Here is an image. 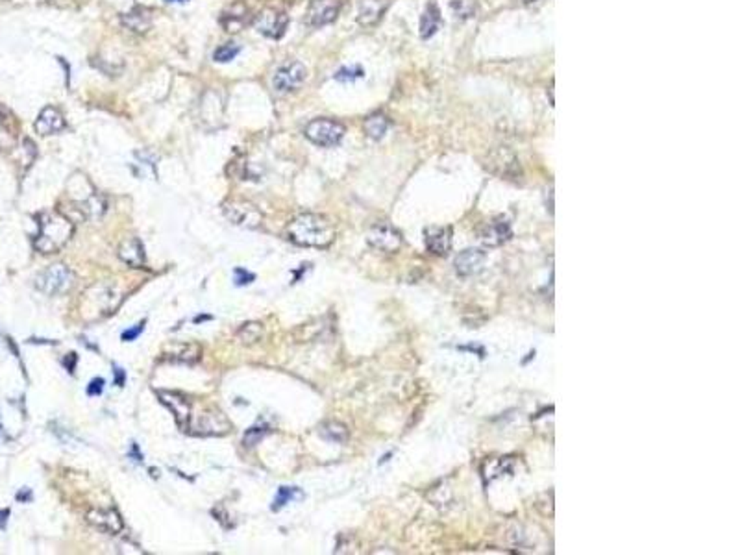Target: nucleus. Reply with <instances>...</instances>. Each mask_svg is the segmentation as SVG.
Wrapping results in <instances>:
<instances>
[{
    "mask_svg": "<svg viewBox=\"0 0 740 555\" xmlns=\"http://www.w3.org/2000/svg\"><path fill=\"white\" fill-rule=\"evenodd\" d=\"M287 235L298 246L326 248L334 243L335 228L326 217L316 213H302L289 224Z\"/></svg>",
    "mask_w": 740,
    "mask_h": 555,
    "instance_id": "nucleus-2",
    "label": "nucleus"
},
{
    "mask_svg": "<svg viewBox=\"0 0 740 555\" xmlns=\"http://www.w3.org/2000/svg\"><path fill=\"white\" fill-rule=\"evenodd\" d=\"M114 374H115V383H117L119 387L125 385V372H123V368L115 367L114 368Z\"/></svg>",
    "mask_w": 740,
    "mask_h": 555,
    "instance_id": "nucleus-35",
    "label": "nucleus"
},
{
    "mask_svg": "<svg viewBox=\"0 0 740 555\" xmlns=\"http://www.w3.org/2000/svg\"><path fill=\"white\" fill-rule=\"evenodd\" d=\"M289 24V15L282 10L276 8H265L263 12L255 17L254 26L260 34L271 37V39H280L285 34Z\"/></svg>",
    "mask_w": 740,
    "mask_h": 555,
    "instance_id": "nucleus-7",
    "label": "nucleus"
},
{
    "mask_svg": "<svg viewBox=\"0 0 740 555\" xmlns=\"http://www.w3.org/2000/svg\"><path fill=\"white\" fill-rule=\"evenodd\" d=\"M485 263V254L480 250H464L455 257V271L461 276H470L481 271V266Z\"/></svg>",
    "mask_w": 740,
    "mask_h": 555,
    "instance_id": "nucleus-18",
    "label": "nucleus"
},
{
    "mask_svg": "<svg viewBox=\"0 0 740 555\" xmlns=\"http://www.w3.org/2000/svg\"><path fill=\"white\" fill-rule=\"evenodd\" d=\"M102 391H104V380H102V378H95V380L89 383V387H87V394H89V397H98V394H102Z\"/></svg>",
    "mask_w": 740,
    "mask_h": 555,
    "instance_id": "nucleus-33",
    "label": "nucleus"
},
{
    "mask_svg": "<svg viewBox=\"0 0 740 555\" xmlns=\"http://www.w3.org/2000/svg\"><path fill=\"white\" fill-rule=\"evenodd\" d=\"M389 130V120L385 119L383 115H374L370 119L365 120V131L370 139H376L379 141L381 137H385Z\"/></svg>",
    "mask_w": 740,
    "mask_h": 555,
    "instance_id": "nucleus-22",
    "label": "nucleus"
},
{
    "mask_svg": "<svg viewBox=\"0 0 740 555\" xmlns=\"http://www.w3.org/2000/svg\"><path fill=\"white\" fill-rule=\"evenodd\" d=\"M74 285V272L63 263L46 266L45 271L39 272L35 278V287L48 296L63 295L67 291L73 289Z\"/></svg>",
    "mask_w": 740,
    "mask_h": 555,
    "instance_id": "nucleus-4",
    "label": "nucleus"
},
{
    "mask_svg": "<svg viewBox=\"0 0 740 555\" xmlns=\"http://www.w3.org/2000/svg\"><path fill=\"white\" fill-rule=\"evenodd\" d=\"M163 359H169L172 363H197L202 356V348L197 345V343H176V345L169 346L167 350L161 354Z\"/></svg>",
    "mask_w": 740,
    "mask_h": 555,
    "instance_id": "nucleus-13",
    "label": "nucleus"
},
{
    "mask_svg": "<svg viewBox=\"0 0 740 555\" xmlns=\"http://www.w3.org/2000/svg\"><path fill=\"white\" fill-rule=\"evenodd\" d=\"M35 131L39 136H54V134H60L67 128V122H65V117L62 115V111L54 106H46V108L41 109L39 117L35 120Z\"/></svg>",
    "mask_w": 740,
    "mask_h": 555,
    "instance_id": "nucleus-11",
    "label": "nucleus"
},
{
    "mask_svg": "<svg viewBox=\"0 0 740 555\" xmlns=\"http://www.w3.org/2000/svg\"><path fill=\"white\" fill-rule=\"evenodd\" d=\"M130 455H134V457H136V459H134V461H137V463H139V461H141V459H143V455H141V453H139V450H137V444H132V452H130Z\"/></svg>",
    "mask_w": 740,
    "mask_h": 555,
    "instance_id": "nucleus-38",
    "label": "nucleus"
},
{
    "mask_svg": "<svg viewBox=\"0 0 740 555\" xmlns=\"http://www.w3.org/2000/svg\"><path fill=\"white\" fill-rule=\"evenodd\" d=\"M158 397L169 408L178 428L187 435L222 437L232 430V422L226 415L211 403L172 391H159Z\"/></svg>",
    "mask_w": 740,
    "mask_h": 555,
    "instance_id": "nucleus-1",
    "label": "nucleus"
},
{
    "mask_svg": "<svg viewBox=\"0 0 740 555\" xmlns=\"http://www.w3.org/2000/svg\"><path fill=\"white\" fill-rule=\"evenodd\" d=\"M120 21L134 34H147L148 30L152 28V13L148 8L143 6H136L132 12L125 13Z\"/></svg>",
    "mask_w": 740,
    "mask_h": 555,
    "instance_id": "nucleus-14",
    "label": "nucleus"
},
{
    "mask_svg": "<svg viewBox=\"0 0 740 555\" xmlns=\"http://www.w3.org/2000/svg\"><path fill=\"white\" fill-rule=\"evenodd\" d=\"M85 520L89 522L91 526H95L96 529L109 533V535H117L125 527L123 518L115 509H89L85 513Z\"/></svg>",
    "mask_w": 740,
    "mask_h": 555,
    "instance_id": "nucleus-10",
    "label": "nucleus"
},
{
    "mask_svg": "<svg viewBox=\"0 0 740 555\" xmlns=\"http://www.w3.org/2000/svg\"><path fill=\"white\" fill-rule=\"evenodd\" d=\"M8 518H10V509L0 511V529H4V527H6Z\"/></svg>",
    "mask_w": 740,
    "mask_h": 555,
    "instance_id": "nucleus-37",
    "label": "nucleus"
},
{
    "mask_svg": "<svg viewBox=\"0 0 740 555\" xmlns=\"http://www.w3.org/2000/svg\"><path fill=\"white\" fill-rule=\"evenodd\" d=\"M117 254L126 265L134 266V269H141L145 265V248H143L141 241L137 237H128L120 243Z\"/></svg>",
    "mask_w": 740,
    "mask_h": 555,
    "instance_id": "nucleus-16",
    "label": "nucleus"
},
{
    "mask_svg": "<svg viewBox=\"0 0 740 555\" xmlns=\"http://www.w3.org/2000/svg\"><path fill=\"white\" fill-rule=\"evenodd\" d=\"M509 237H511V224L507 222V219L500 217L496 221L489 222V226L485 228V232L481 235V241L487 246H498V244L505 243Z\"/></svg>",
    "mask_w": 740,
    "mask_h": 555,
    "instance_id": "nucleus-19",
    "label": "nucleus"
},
{
    "mask_svg": "<svg viewBox=\"0 0 740 555\" xmlns=\"http://www.w3.org/2000/svg\"><path fill=\"white\" fill-rule=\"evenodd\" d=\"M233 274H235V285H239V287L252 284V282L255 280V276L252 274V272L244 271V269H241V266H237V269L233 271Z\"/></svg>",
    "mask_w": 740,
    "mask_h": 555,
    "instance_id": "nucleus-30",
    "label": "nucleus"
},
{
    "mask_svg": "<svg viewBox=\"0 0 740 555\" xmlns=\"http://www.w3.org/2000/svg\"><path fill=\"white\" fill-rule=\"evenodd\" d=\"M13 147H15V139L6 126L0 122V150H10Z\"/></svg>",
    "mask_w": 740,
    "mask_h": 555,
    "instance_id": "nucleus-29",
    "label": "nucleus"
},
{
    "mask_svg": "<svg viewBox=\"0 0 740 555\" xmlns=\"http://www.w3.org/2000/svg\"><path fill=\"white\" fill-rule=\"evenodd\" d=\"M439 24H441V12H439L435 2H431L426 8V12L422 13V19H420V35H422V39H428V37L435 34L439 30Z\"/></svg>",
    "mask_w": 740,
    "mask_h": 555,
    "instance_id": "nucleus-21",
    "label": "nucleus"
},
{
    "mask_svg": "<svg viewBox=\"0 0 740 555\" xmlns=\"http://www.w3.org/2000/svg\"><path fill=\"white\" fill-rule=\"evenodd\" d=\"M361 69H341L339 73L335 74V78L341 80V82H345V80H354V78H359L361 76Z\"/></svg>",
    "mask_w": 740,
    "mask_h": 555,
    "instance_id": "nucleus-32",
    "label": "nucleus"
},
{
    "mask_svg": "<svg viewBox=\"0 0 740 555\" xmlns=\"http://www.w3.org/2000/svg\"><path fill=\"white\" fill-rule=\"evenodd\" d=\"M426 246L435 255H446L452 248V230L450 228H431L426 232Z\"/></svg>",
    "mask_w": 740,
    "mask_h": 555,
    "instance_id": "nucleus-15",
    "label": "nucleus"
},
{
    "mask_svg": "<svg viewBox=\"0 0 740 555\" xmlns=\"http://www.w3.org/2000/svg\"><path fill=\"white\" fill-rule=\"evenodd\" d=\"M296 498H302V493H300L296 487H280L276 493V498H274V504H272V511H280L282 507L293 502Z\"/></svg>",
    "mask_w": 740,
    "mask_h": 555,
    "instance_id": "nucleus-25",
    "label": "nucleus"
},
{
    "mask_svg": "<svg viewBox=\"0 0 740 555\" xmlns=\"http://www.w3.org/2000/svg\"><path fill=\"white\" fill-rule=\"evenodd\" d=\"M385 10H387L385 0H361L359 2L357 21L363 26H374V24L379 23V19L383 17Z\"/></svg>",
    "mask_w": 740,
    "mask_h": 555,
    "instance_id": "nucleus-17",
    "label": "nucleus"
},
{
    "mask_svg": "<svg viewBox=\"0 0 740 555\" xmlns=\"http://www.w3.org/2000/svg\"><path fill=\"white\" fill-rule=\"evenodd\" d=\"M0 437H2V426H0Z\"/></svg>",
    "mask_w": 740,
    "mask_h": 555,
    "instance_id": "nucleus-42",
    "label": "nucleus"
},
{
    "mask_svg": "<svg viewBox=\"0 0 740 555\" xmlns=\"http://www.w3.org/2000/svg\"><path fill=\"white\" fill-rule=\"evenodd\" d=\"M524 4H527V6H532V4H539V2H543V0H522Z\"/></svg>",
    "mask_w": 740,
    "mask_h": 555,
    "instance_id": "nucleus-40",
    "label": "nucleus"
},
{
    "mask_svg": "<svg viewBox=\"0 0 740 555\" xmlns=\"http://www.w3.org/2000/svg\"><path fill=\"white\" fill-rule=\"evenodd\" d=\"M204 320H211V317L209 315H198V317H195V322H204Z\"/></svg>",
    "mask_w": 740,
    "mask_h": 555,
    "instance_id": "nucleus-39",
    "label": "nucleus"
},
{
    "mask_svg": "<svg viewBox=\"0 0 740 555\" xmlns=\"http://www.w3.org/2000/svg\"><path fill=\"white\" fill-rule=\"evenodd\" d=\"M305 137L316 147H335L345 137V126L332 119H315L305 126Z\"/></svg>",
    "mask_w": 740,
    "mask_h": 555,
    "instance_id": "nucleus-5",
    "label": "nucleus"
},
{
    "mask_svg": "<svg viewBox=\"0 0 740 555\" xmlns=\"http://www.w3.org/2000/svg\"><path fill=\"white\" fill-rule=\"evenodd\" d=\"M37 237L34 239V248L41 254H56L71 241L74 224L69 217L60 211H45L37 217Z\"/></svg>",
    "mask_w": 740,
    "mask_h": 555,
    "instance_id": "nucleus-3",
    "label": "nucleus"
},
{
    "mask_svg": "<svg viewBox=\"0 0 740 555\" xmlns=\"http://www.w3.org/2000/svg\"><path fill=\"white\" fill-rule=\"evenodd\" d=\"M249 21V8L244 6L243 2H235L228 12L222 13L221 24L222 28L230 32V34H235L239 30L243 28L244 24Z\"/></svg>",
    "mask_w": 740,
    "mask_h": 555,
    "instance_id": "nucleus-20",
    "label": "nucleus"
},
{
    "mask_svg": "<svg viewBox=\"0 0 740 555\" xmlns=\"http://www.w3.org/2000/svg\"><path fill=\"white\" fill-rule=\"evenodd\" d=\"M452 12L458 19L476 17V2L474 0H452Z\"/></svg>",
    "mask_w": 740,
    "mask_h": 555,
    "instance_id": "nucleus-26",
    "label": "nucleus"
},
{
    "mask_svg": "<svg viewBox=\"0 0 740 555\" xmlns=\"http://www.w3.org/2000/svg\"><path fill=\"white\" fill-rule=\"evenodd\" d=\"M241 52V46L233 45V43H228V45L219 46L215 52H213V60L219 63H228L237 57V54Z\"/></svg>",
    "mask_w": 740,
    "mask_h": 555,
    "instance_id": "nucleus-28",
    "label": "nucleus"
},
{
    "mask_svg": "<svg viewBox=\"0 0 740 555\" xmlns=\"http://www.w3.org/2000/svg\"><path fill=\"white\" fill-rule=\"evenodd\" d=\"M261 337H263V326L260 322H246L243 324L237 331V339L243 343V345H255L260 343Z\"/></svg>",
    "mask_w": 740,
    "mask_h": 555,
    "instance_id": "nucleus-23",
    "label": "nucleus"
},
{
    "mask_svg": "<svg viewBox=\"0 0 740 555\" xmlns=\"http://www.w3.org/2000/svg\"><path fill=\"white\" fill-rule=\"evenodd\" d=\"M305 76H307V69L302 63L289 62L278 69L274 78H272V85H274V89L278 93H291V91H296L300 85L304 84Z\"/></svg>",
    "mask_w": 740,
    "mask_h": 555,
    "instance_id": "nucleus-8",
    "label": "nucleus"
},
{
    "mask_svg": "<svg viewBox=\"0 0 740 555\" xmlns=\"http://www.w3.org/2000/svg\"><path fill=\"white\" fill-rule=\"evenodd\" d=\"M222 210H224V215L228 217V221H232L237 226L255 230V228H260L263 224L261 211L252 202H246V200H228V202L222 204Z\"/></svg>",
    "mask_w": 740,
    "mask_h": 555,
    "instance_id": "nucleus-6",
    "label": "nucleus"
},
{
    "mask_svg": "<svg viewBox=\"0 0 740 555\" xmlns=\"http://www.w3.org/2000/svg\"><path fill=\"white\" fill-rule=\"evenodd\" d=\"M143 329H145V320H141V322H139V324H136V326H134V328L126 329L125 334H123V340H125V343H130V340H136L137 337H139V335L143 334Z\"/></svg>",
    "mask_w": 740,
    "mask_h": 555,
    "instance_id": "nucleus-31",
    "label": "nucleus"
},
{
    "mask_svg": "<svg viewBox=\"0 0 740 555\" xmlns=\"http://www.w3.org/2000/svg\"><path fill=\"white\" fill-rule=\"evenodd\" d=\"M341 12V0H313L305 13V23L311 28L332 24Z\"/></svg>",
    "mask_w": 740,
    "mask_h": 555,
    "instance_id": "nucleus-9",
    "label": "nucleus"
},
{
    "mask_svg": "<svg viewBox=\"0 0 740 555\" xmlns=\"http://www.w3.org/2000/svg\"><path fill=\"white\" fill-rule=\"evenodd\" d=\"M167 2H187V0H167Z\"/></svg>",
    "mask_w": 740,
    "mask_h": 555,
    "instance_id": "nucleus-41",
    "label": "nucleus"
},
{
    "mask_svg": "<svg viewBox=\"0 0 740 555\" xmlns=\"http://www.w3.org/2000/svg\"><path fill=\"white\" fill-rule=\"evenodd\" d=\"M76 361H78V356L74 354V352H71V354H67V357L63 359V365H65V368H67L69 372L73 374L74 372V368H76Z\"/></svg>",
    "mask_w": 740,
    "mask_h": 555,
    "instance_id": "nucleus-34",
    "label": "nucleus"
},
{
    "mask_svg": "<svg viewBox=\"0 0 740 555\" xmlns=\"http://www.w3.org/2000/svg\"><path fill=\"white\" fill-rule=\"evenodd\" d=\"M321 435H323L324 439H328V441L341 442V444L348 441V430H346V426L341 424V422H328V424H324L323 430H321Z\"/></svg>",
    "mask_w": 740,
    "mask_h": 555,
    "instance_id": "nucleus-24",
    "label": "nucleus"
},
{
    "mask_svg": "<svg viewBox=\"0 0 740 555\" xmlns=\"http://www.w3.org/2000/svg\"><path fill=\"white\" fill-rule=\"evenodd\" d=\"M17 500L19 502H30V500H32V491H30V489H23V491H19Z\"/></svg>",
    "mask_w": 740,
    "mask_h": 555,
    "instance_id": "nucleus-36",
    "label": "nucleus"
},
{
    "mask_svg": "<svg viewBox=\"0 0 740 555\" xmlns=\"http://www.w3.org/2000/svg\"><path fill=\"white\" fill-rule=\"evenodd\" d=\"M269 431L271 430H269L267 426H254V428H250V430L246 431L243 437V446L249 448V450L250 448L258 446V444L265 439V435L269 433Z\"/></svg>",
    "mask_w": 740,
    "mask_h": 555,
    "instance_id": "nucleus-27",
    "label": "nucleus"
},
{
    "mask_svg": "<svg viewBox=\"0 0 740 555\" xmlns=\"http://www.w3.org/2000/svg\"><path fill=\"white\" fill-rule=\"evenodd\" d=\"M368 243L372 244L374 248L383 250V252H395L400 248L401 235L389 224H378L368 232Z\"/></svg>",
    "mask_w": 740,
    "mask_h": 555,
    "instance_id": "nucleus-12",
    "label": "nucleus"
}]
</instances>
